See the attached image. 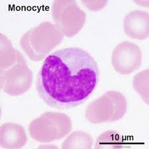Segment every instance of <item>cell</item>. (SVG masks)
Here are the masks:
<instances>
[{
  "label": "cell",
  "mask_w": 149,
  "mask_h": 149,
  "mask_svg": "<svg viewBox=\"0 0 149 149\" xmlns=\"http://www.w3.org/2000/svg\"><path fill=\"white\" fill-rule=\"evenodd\" d=\"M33 74L22 54L9 68L0 70V86L5 93L19 96L27 92L33 84Z\"/></svg>",
  "instance_id": "6"
},
{
  "label": "cell",
  "mask_w": 149,
  "mask_h": 149,
  "mask_svg": "<svg viewBox=\"0 0 149 149\" xmlns=\"http://www.w3.org/2000/svg\"><path fill=\"white\" fill-rule=\"evenodd\" d=\"M124 147L123 136L116 131H106L98 136L96 140L94 148L111 149Z\"/></svg>",
  "instance_id": "12"
},
{
  "label": "cell",
  "mask_w": 149,
  "mask_h": 149,
  "mask_svg": "<svg viewBox=\"0 0 149 149\" xmlns=\"http://www.w3.org/2000/svg\"><path fill=\"white\" fill-rule=\"evenodd\" d=\"M134 2L136 4L140 5V6H142L143 7H148V1H134Z\"/></svg>",
  "instance_id": "16"
},
{
  "label": "cell",
  "mask_w": 149,
  "mask_h": 149,
  "mask_svg": "<svg viewBox=\"0 0 149 149\" xmlns=\"http://www.w3.org/2000/svg\"><path fill=\"white\" fill-rule=\"evenodd\" d=\"M64 35L54 23L45 21L31 28L22 37L20 47L31 61H41L61 44Z\"/></svg>",
  "instance_id": "2"
},
{
  "label": "cell",
  "mask_w": 149,
  "mask_h": 149,
  "mask_svg": "<svg viewBox=\"0 0 149 149\" xmlns=\"http://www.w3.org/2000/svg\"><path fill=\"white\" fill-rule=\"evenodd\" d=\"M124 31L133 39L145 40L149 36V13L142 10L131 11L123 21Z\"/></svg>",
  "instance_id": "8"
},
{
  "label": "cell",
  "mask_w": 149,
  "mask_h": 149,
  "mask_svg": "<svg viewBox=\"0 0 149 149\" xmlns=\"http://www.w3.org/2000/svg\"><path fill=\"white\" fill-rule=\"evenodd\" d=\"M52 18L64 37L72 38L83 28L86 14L75 1L56 0L52 3Z\"/></svg>",
  "instance_id": "5"
},
{
  "label": "cell",
  "mask_w": 149,
  "mask_h": 149,
  "mask_svg": "<svg viewBox=\"0 0 149 149\" xmlns=\"http://www.w3.org/2000/svg\"><path fill=\"white\" fill-rule=\"evenodd\" d=\"M93 139L88 133L74 131L62 144V149H91L93 146Z\"/></svg>",
  "instance_id": "11"
},
{
  "label": "cell",
  "mask_w": 149,
  "mask_h": 149,
  "mask_svg": "<svg viewBox=\"0 0 149 149\" xmlns=\"http://www.w3.org/2000/svg\"><path fill=\"white\" fill-rule=\"evenodd\" d=\"M72 129V120L63 113L47 111L33 120L29 125L31 137L42 143L61 140Z\"/></svg>",
  "instance_id": "3"
},
{
  "label": "cell",
  "mask_w": 149,
  "mask_h": 149,
  "mask_svg": "<svg viewBox=\"0 0 149 149\" xmlns=\"http://www.w3.org/2000/svg\"><path fill=\"white\" fill-rule=\"evenodd\" d=\"M127 110L125 97L118 91L109 90L88 105L86 118L92 124L115 122L122 119Z\"/></svg>",
  "instance_id": "4"
},
{
  "label": "cell",
  "mask_w": 149,
  "mask_h": 149,
  "mask_svg": "<svg viewBox=\"0 0 149 149\" xmlns=\"http://www.w3.org/2000/svg\"><path fill=\"white\" fill-rule=\"evenodd\" d=\"M134 90L146 104L149 103V70L146 69L134 76L133 80Z\"/></svg>",
  "instance_id": "13"
},
{
  "label": "cell",
  "mask_w": 149,
  "mask_h": 149,
  "mask_svg": "<svg viewBox=\"0 0 149 149\" xmlns=\"http://www.w3.org/2000/svg\"><path fill=\"white\" fill-rule=\"evenodd\" d=\"M21 52L14 49L9 38L3 34H0V70L7 69L15 64Z\"/></svg>",
  "instance_id": "10"
},
{
  "label": "cell",
  "mask_w": 149,
  "mask_h": 149,
  "mask_svg": "<svg viewBox=\"0 0 149 149\" xmlns=\"http://www.w3.org/2000/svg\"><path fill=\"white\" fill-rule=\"evenodd\" d=\"M84 6L88 9L92 11H99L104 8L108 3L107 1H85V0H82L81 1Z\"/></svg>",
  "instance_id": "14"
},
{
  "label": "cell",
  "mask_w": 149,
  "mask_h": 149,
  "mask_svg": "<svg viewBox=\"0 0 149 149\" xmlns=\"http://www.w3.org/2000/svg\"><path fill=\"white\" fill-rule=\"evenodd\" d=\"M38 148H58V147L56 146L53 145H40L38 147Z\"/></svg>",
  "instance_id": "15"
},
{
  "label": "cell",
  "mask_w": 149,
  "mask_h": 149,
  "mask_svg": "<svg viewBox=\"0 0 149 149\" xmlns=\"http://www.w3.org/2000/svg\"><path fill=\"white\" fill-rule=\"evenodd\" d=\"M100 81L91 54L78 47L57 50L46 57L37 74L36 90L49 107L70 109L86 102Z\"/></svg>",
  "instance_id": "1"
},
{
  "label": "cell",
  "mask_w": 149,
  "mask_h": 149,
  "mask_svg": "<svg viewBox=\"0 0 149 149\" xmlns=\"http://www.w3.org/2000/svg\"><path fill=\"white\" fill-rule=\"evenodd\" d=\"M115 70L122 75H129L140 68L142 52L137 45L123 41L115 48L111 56Z\"/></svg>",
  "instance_id": "7"
},
{
  "label": "cell",
  "mask_w": 149,
  "mask_h": 149,
  "mask_svg": "<svg viewBox=\"0 0 149 149\" xmlns=\"http://www.w3.org/2000/svg\"><path fill=\"white\" fill-rule=\"evenodd\" d=\"M28 141L24 127L15 123H5L0 128V146L6 149L23 148Z\"/></svg>",
  "instance_id": "9"
}]
</instances>
